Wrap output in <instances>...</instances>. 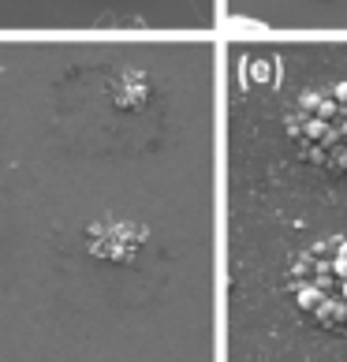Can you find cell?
Instances as JSON below:
<instances>
[{"mask_svg": "<svg viewBox=\"0 0 347 362\" xmlns=\"http://www.w3.org/2000/svg\"><path fill=\"white\" fill-rule=\"evenodd\" d=\"M288 295L299 314L329 332H347V235L306 247L288 273Z\"/></svg>", "mask_w": 347, "mask_h": 362, "instance_id": "obj_1", "label": "cell"}, {"mask_svg": "<svg viewBox=\"0 0 347 362\" xmlns=\"http://www.w3.org/2000/svg\"><path fill=\"white\" fill-rule=\"evenodd\" d=\"M288 135L302 160L343 176L347 172V83L310 86L288 109Z\"/></svg>", "mask_w": 347, "mask_h": 362, "instance_id": "obj_2", "label": "cell"}]
</instances>
